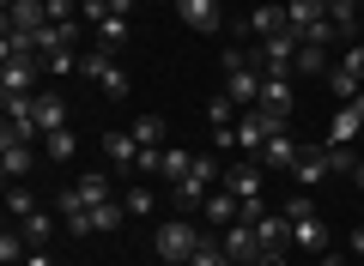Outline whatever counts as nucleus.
<instances>
[{
    "instance_id": "1",
    "label": "nucleus",
    "mask_w": 364,
    "mask_h": 266,
    "mask_svg": "<svg viewBox=\"0 0 364 266\" xmlns=\"http://www.w3.org/2000/svg\"><path fill=\"white\" fill-rule=\"evenodd\" d=\"M286 218H291V248H304V254H328V224L316 218V206H310V194H291L286 200Z\"/></svg>"
},
{
    "instance_id": "2",
    "label": "nucleus",
    "mask_w": 364,
    "mask_h": 266,
    "mask_svg": "<svg viewBox=\"0 0 364 266\" xmlns=\"http://www.w3.org/2000/svg\"><path fill=\"white\" fill-rule=\"evenodd\" d=\"M298 43H304L298 31H286V37H261L249 61L261 67V79H291V67H298Z\"/></svg>"
},
{
    "instance_id": "3",
    "label": "nucleus",
    "mask_w": 364,
    "mask_h": 266,
    "mask_svg": "<svg viewBox=\"0 0 364 266\" xmlns=\"http://www.w3.org/2000/svg\"><path fill=\"white\" fill-rule=\"evenodd\" d=\"M195 248H200V230L188 224V218H164V224H158V260L164 266H188Z\"/></svg>"
},
{
    "instance_id": "4",
    "label": "nucleus",
    "mask_w": 364,
    "mask_h": 266,
    "mask_svg": "<svg viewBox=\"0 0 364 266\" xmlns=\"http://www.w3.org/2000/svg\"><path fill=\"white\" fill-rule=\"evenodd\" d=\"M213 182H225V170L213 164V157H195V170H188V182H176V206L182 212H195V206H207V194H213Z\"/></svg>"
},
{
    "instance_id": "5",
    "label": "nucleus",
    "mask_w": 364,
    "mask_h": 266,
    "mask_svg": "<svg viewBox=\"0 0 364 266\" xmlns=\"http://www.w3.org/2000/svg\"><path fill=\"white\" fill-rule=\"evenodd\" d=\"M79 67H85V79H97V91H104L109 103H122V97L134 91V85H128V73L116 67V55H104V49H91V55H85Z\"/></svg>"
},
{
    "instance_id": "6",
    "label": "nucleus",
    "mask_w": 364,
    "mask_h": 266,
    "mask_svg": "<svg viewBox=\"0 0 364 266\" xmlns=\"http://www.w3.org/2000/svg\"><path fill=\"white\" fill-rule=\"evenodd\" d=\"M219 248L231 254V266H261V260H267V248H261L255 224H231V230H225V242H219Z\"/></svg>"
},
{
    "instance_id": "7",
    "label": "nucleus",
    "mask_w": 364,
    "mask_h": 266,
    "mask_svg": "<svg viewBox=\"0 0 364 266\" xmlns=\"http://www.w3.org/2000/svg\"><path fill=\"white\" fill-rule=\"evenodd\" d=\"M273 133H286V127L273 121V115H261V109H243V121H237V145H243L249 157H261V145H267Z\"/></svg>"
},
{
    "instance_id": "8",
    "label": "nucleus",
    "mask_w": 364,
    "mask_h": 266,
    "mask_svg": "<svg viewBox=\"0 0 364 266\" xmlns=\"http://www.w3.org/2000/svg\"><path fill=\"white\" fill-rule=\"evenodd\" d=\"M255 109H261V115H273V121L286 127V121H291V109H298V91H291V79H267Z\"/></svg>"
},
{
    "instance_id": "9",
    "label": "nucleus",
    "mask_w": 364,
    "mask_h": 266,
    "mask_svg": "<svg viewBox=\"0 0 364 266\" xmlns=\"http://www.w3.org/2000/svg\"><path fill=\"white\" fill-rule=\"evenodd\" d=\"M31 164H37V145H31V140H13V133H0V170H6V182H25Z\"/></svg>"
},
{
    "instance_id": "10",
    "label": "nucleus",
    "mask_w": 364,
    "mask_h": 266,
    "mask_svg": "<svg viewBox=\"0 0 364 266\" xmlns=\"http://www.w3.org/2000/svg\"><path fill=\"white\" fill-rule=\"evenodd\" d=\"M237 121H243V115H237V103H231V97L219 91V97L207 103V127H213V145H237Z\"/></svg>"
},
{
    "instance_id": "11",
    "label": "nucleus",
    "mask_w": 364,
    "mask_h": 266,
    "mask_svg": "<svg viewBox=\"0 0 364 266\" xmlns=\"http://www.w3.org/2000/svg\"><path fill=\"white\" fill-rule=\"evenodd\" d=\"M291 176L304 182V194H310V188H322V182L334 176V170H328V145H304V152H298V164H291Z\"/></svg>"
},
{
    "instance_id": "12",
    "label": "nucleus",
    "mask_w": 364,
    "mask_h": 266,
    "mask_svg": "<svg viewBox=\"0 0 364 266\" xmlns=\"http://www.w3.org/2000/svg\"><path fill=\"white\" fill-rule=\"evenodd\" d=\"M364 133V97L358 103H340L334 109V121H328V145H352Z\"/></svg>"
},
{
    "instance_id": "13",
    "label": "nucleus",
    "mask_w": 364,
    "mask_h": 266,
    "mask_svg": "<svg viewBox=\"0 0 364 266\" xmlns=\"http://www.w3.org/2000/svg\"><path fill=\"white\" fill-rule=\"evenodd\" d=\"M176 13H182V25H188V31H200V37H213V31L225 25L219 0H176Z\"/></svg>"
},
{
    "instance_id": "14",
    "label": "nucleus",
    "mask_w": 364,
    "mask_h": 266,
    "mask_svg": "<svg viewBox=\"0 0 364 266\" xmlns=\"http://www.w3.org/2000/svg\"><path fill=\"white\" fill-rule=\"evenodd\" d=\"M255 236H261V248H267V254H286L291 248V218L286 212H261L255 218Z\"/></svg>"
},
{
    "instance_id": "15",
    "label": "nucleus",
    "mask_w": 364,
    "mask_h": 266,
    "mask_svg": "<svg viewBox=\"0 0 364 266\" xmlns=\"http://www.w3.org/2000/svg\"><path fill=\"white\" fill-rule=\"evenodd\" d=\"M43 25H49V0H13L6 6V31H31L37 37Z\"/></svg>"
},
{
    "instance_id": "16",
    "label": "nucleus",
    "mask_w": 364,
    "mask_h": 266,
    "mask_svg": "<svg viewBox=\"0 0 364 266\" xmlns=\"http://www.w3.org/2000/svg\"><path fill=\"white\" fill-rule=\"evenodd\" d=\"M225 188H231L237 200H261V164H255V157L231 164V170H225Z\"/></svg>"
},
{
    "instance_id": "17",
    "label": "nucleus",
    "mask_w": 364,
    "mask_h": 266,
    "mask_svg": "<svg viewBox=\"0 0 364 266\" xmlns=\"http://www.w3.org/2000/svg\"><path fill=\"white\" fill-rule=\"evenodd\" d=\"M207 224H219V230L243 224V200H237L231 188H213V194H207Z\"/></svg>"
},
{
    "instance_id": "18",
    "label": "nucleus",
    "mask_w": 364,
    "mask_h": 266,
    "mask_svg": "<svg viewBox=\"0 0 364 266\" xmlns=\"http://www.w3.org/2000/svg\"><path fill=\"white\" fill-rule=\"evenodd\" d=\"M298 152H304V145L291 140V133H273V140L261 145V157H255V164H261V170H291V164H298Z\"/></svg>"
},
{
    "instance_id": "19",
    "label": "nucleus",
    "mask_w": 364,
    "mask_h": 266,
    "mask_svg": "<svg viewBox=\"0 0 364 266\" xmlns=\"http://www.w3.org/2000/svg\"><path fill=\"white\" fill-rule=\"evenodd\" d=\"M43 61H0V91H37Z\"/></svg>"
},
{
    "instance_id": "20",
    "label": "nucleus",
    "mask_w": 364,
    "mask_h": 266,
    "mask_svg": "<svg viewBox=\"0 0 364 266\" xmlns=\"http://www.w3.org/2000/svg\"><path fill=\"white\" fill-rule=\"evenodd\" d=\"M37 127H43V140L67 127V103L55 97V91H37Z\"/></svg>"
},
{
    "instance_id": "21",
    "label": "nucleus",
    "mask_w": 364,
    "mask_h": 266,
    "mask_svg": "<svg viewBox=\"0 0 364 266\" xmlns=\"http://www.w3.org/2000/svg\"><path fill=\"white\" fill-rule=\"evenodd\" d=\"M298 79H328L334 67H328V49L322 43H298V67H291Z\"/></svg>"
},
{
    "instance_id": "22",
    "label": "nucleus",
    "mask_w": 364,
    "mask_h": 266,
    "mask_svg": "<svg viewBox=\"0 0 364 266\" xmlns=\"http://www.w3.org/2000/svg\"><path fill=\"white\" fill-rule=\"evenodd\" d=\"M104 152H109V164L134 170V164H140V152H146V145L134 140V133H104Z\"/></svg>"
},
{
    "instance_id": "23",
    "label": "nucleus",
    "mask_w": 364,
    "mask_h": 266,
    "mask_svg": "<svg viewBox=\"0 0 364 266\" xmlns=\"http://www.w3.org/2000/svg\"><path fill=\"white\" fill-rule=\"evenodd\" d=\"M316 18H328V0H286V25L291 31H310Z\"/></svg>"
},
{
    "instance_id": "24",
    "label": "nucleus",
    "mask_w": 364,
    "mask_h": 266,
    "mask_svg": "<svg viewBox=\"0 0 364 266\" xmlns=\"http://www.w3.org/2000/svg\"><path fill=\"white\" fill-rule=\"evenodd\" d=\"M91 43H97L104 55H122V43H128V18H122V13H109L104 25H97V37H91Z\"/></svg>"
},
{
    "instance_id": "25",
    "label": "nucleus",
    "mask_w": 364,
    "mask_h": 266,
    "mask_svg": "<svg viewBox=\"0 0 364 266\" xmlns=\"http://www.w3.org/2000/svg\"><path fill=\"white\" fill-rule=\"evenodd\" d=\"M249 31H255V37H286V6H255V18H249Z\"/></svg>"
},
{
    "instance_id": "26",
    "label": "nucleus",
    "mask_w": 364,
    "mask_h": 266,
    "mask_svg": "<svg viewBox=\"0 0 364 266\" xmlns=\"http://www.w3.org/2000/svg\"><path fill=\"white\" fill-rule=\"evenodd\" d=\"M18 230H25V242H31V248H49V236H55V218L43 212V206H37V212H31L25 224H18Z\"/></svg>"
},
{
    "instance_id": "27",
    "label": "nucleus",
    "mask_w": 364,
    "mask_h": 266,
    "mask_svg": "<svg viewBox=\"0 0 364 266\" xmlns=\"http://www.w3.org/2000/svg\"><path fill=\"white\" fill-rule=\"evenodd\" d=\"M128 133L146 145V152H158V145H164V115H140V121H134Z\"/></svg>"
},
{
    "instance_id": "28",
    "label": "nucleus",
    "mask_w": 364,
    "mask_h": 266,
    "mask_svg": "<svg viewBox=\"0 0 364 266\" xmlns=\"http://www.w3.org/2000/svg\"><path fill=\"white\" fill-rule=\"evenodd\" d=\"M31 212H37V194L31 188H6V224H25Z\"/></svg>"
},
{
    "instance_id": "29",
    "label": "nucleus",
    "mask_w": 364,
    "mask_h": 266,
    "mask_svg": "<svg viewBox=\"0 0 364 266\" xmlns=\"http://www.w3.org/2000/svg\"><path fill=\"white\" fill-rule=\"evenodd\" d=\"M122 218H128V206H122V200L91 206V236H97V230H122Z\"/></svg>"
},
{
    "instance_id": "30",
    "label": "nucleus",
    "mask_w": 364,
    "mask_h": 266,
    "mask_svg": "<svg viewBox=\"0 0 364 266\" xmlns=\"http://www.w3.org/2000/svg\"><path fill=\"white\" fill-rule=\"evenodd\" d=\"M328 18H334L340 37H352L358 31V0H328Z\"/></svg>"
},
{
    "instance_id": "31",
    "label": "nucleus",
    "mask_w": 364,
    "mask_h": 266,
    "mask_svg": "<svg viewBox=\"0 0 364 266\" xmlns=\"http://www.w3.org/2000/svg\"><path fill=\"white\" fill-rule=\"evenodd\" d=\"M73 188H79V200H85V206H104L109 200V176H79Z\"/></svg>"
},
{
    "instance_id": "32",
    "label": "nucleus",
    "mask_w": 364,
    "mask_h": 266,
    "mask_svg": "<svg viewBox=\"0 0 364 266\" xmlns=\"http://www.w3.org/2000/svg\"><path fill=\"white\" fill-rule=\"evenodd\" d=\"M188 170H195V157H188V152H164L158 176H164V182H188Z\"/></svg>"
},
{
    "instance_id": "33",
    "label": "nucleus",
    "mask_w": 364,
    "mask_h": 266,
    "mask_svg": "<svg viewBox=\"0 0 364 266\" xmlns=\"http://www.w3.org/2000/svg\"><path fill=\"white\" fill-rule=\"evenodd\" d=\"M328 170H334V176H352V170H358V152H352V145H328Z\"/></svg>"
},
{
    "instance_id": "34",
    "label": "nucleus",
    "mask_w": 364,
    "mask_h": 266,
    "mask_svg": "<svg viewBox=\"0 0 364 266\" xmlns=\"http://www.w3.org/2000/svg\"><path fill=\"white\" fill-rule=\"evenodd\" d=\"M43 152H49L55 164H67V157H73V133H67V127H61V133H49V140H43Z\"/></svg>"
},
{
    "instance_id": "35",
    "label": "nucleus",
    "mask_w": 364,
    "mask_h": 266,
    "mask_svg": "<svg viewBox=\"0 0 364 266\" xmlns=\"http://www.w3.org/2000/svg\"><path fill=\"white\" fill-rule=\"evenodd\" d=\"M122 206H128V218H146V212H152V194H146L140 182H134V188L122 194Z\"/></svg>"
},
{
    "instance_id": "36",
    "label": "nucleus",
    "mask_w": 364,
    "mask_h": 266,
    "mask_svg": "<svg viewBox=\"0 0 364 266\" xmlns=\"http://www.w3.org/2000/svg\"><path fill=\"white\" fill-rule=\"evenodd\" d=\"M298 37H304V43H322V49H328V43H340V31H334V18H316V25L298 31Z\"/></svg>"
},
{
    "instance_id": "37",
    "label": "nucleus",
    "mask_w": 364,
    "mask_h": 266,
    "mask_svg": "<svg viewBox=\"0 0 364 266\" xmlns=\"http://www.w3.org/2000/svg\"><path fill=\"white\" fill-rule=\"evenodd\" d=\"M334 67H346V73H352V79H358V85H364V43H352V49L340 55Z\"/></svg>"
},
{
    "instance_id": "38",
    "label": "nucleus",
    "mask_w": 364,
    "mask_h": 266,
    "mask_svg": "<svg viewBox=\"0 0 364 266\" xmlns=\"http://www.w3.org/2000/svg\"><path fill=\"white\" fill-rule=\"evenodd\" d=\"M188 266H231V254H225V248H207V242H200V248H195V260H188Z\"/></svg>"
},
{
    "instance_id": "39",
    "label": "nucleus",
    "mask_w": 364,
    "mask_h": 266,
    "mask_svg": "<svg viewBox=\"0 0 364 266\" xmlns=\"http://www.w3.org/2000/svg\"><path fill=\"white\" fill-rule=\"evenodd\" d=\"M43 73H73V49H67V55H49V61H43Z\"/></svg>"
},
{
    "instance_id": "40",
    "label": "nucleus",
    "mask_w": 364,
    "mask_h": 266,
    "mask_svg": "<svg viewBox=\"0 0 364 266\" xmlns=\"http://www.w3.org/2000/svg\"><path fill=\"white\" fill-rule=\"evenodd\" d=\"M25 266H49V254H43V248H31V254H25Z\"/></svg>"
},
{
    "instance_id": "41",
    "label": "nucleus",
    "mask_w": 364,
    "mask_h": 266,
    "mask_svg": "<svg viewBox=\"0 0 364 266\" xmlns=\"http://www.w3.org/2000/svg\"><path fill=\"white\" fill-rule=\"evenodd\" d=\"M109 13H122V18H128V13H134V0H109Z\"/></svg>"
},
{
    "instance_id": "42",
    "label": "nucleus",
    "mask_w": 364,
    "mask_h": 266,
    "mask_svg": "<svg viewBox=\"0 0 364 266\" xmlns=\"http://www.w3.org/2000/svg\"><path fill=\"white\" fill-rule=\"evenodd\" d=\"M352 254H358V260H364V230H352Z\"/></svg>"
},
{
    "instance_id": "43",
    "label": "nucleus",
    "mask_w": 364,
    "mask_h": 266,
    "mask_svg": "<svg viewBox=\"0 0 364 266\" xmlns=\"http://www.w3.org/2000/svg\"><path fill=\"white\" fill-rule=\"evenodd\" d=\"M316 266H346V260H340V254H334V248H328V254H322V260H316Z\"/></svg>"
},
{
    "instance_id": "44",
    "label": "nucleus",
    "mask_w": 364,
    "mask_h": 266,
    "mask_svg": "<svg viewBox=\"0 0 364 266\" xmlns=\"http://www.w3.org/2000/svg\"><path fill=\"white\" fill-rule=\"evenodd\" d=\"M352 176H358V182H364V157H358V170H352Z\"/></svg>"
}]
</instances>
